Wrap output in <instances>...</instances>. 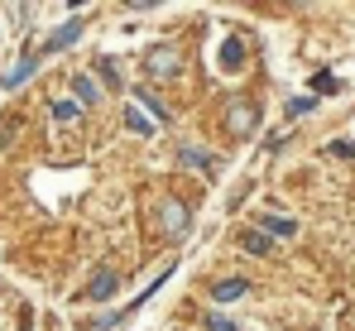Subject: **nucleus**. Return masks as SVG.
<instances>
[{
    "instance_id": "f257e3e1",
    "label": "nucleus",
    "mask_w": 355,
    "mask_h": 331,
    "mask_svg": "<svg viewBox=\"0 0 355 331\" xmlns=\"http://www.w3.org/2000/svg\"><path fill=\"white\" fill-rule=\"evenodd\" d=\"M116 293H120V274L116 269H96L92 283H87V298H92V303H111Z\"/></svg>"
},
{
    "instance_id": "f03ea898",
    "label": "nucleus",
    "mask_w": 355,
    "mask_h": 331,
    "mask_svg": "<svg viewBox=\"0 0 355 331\" xmlns=\"http://www.w3.org/2000/svg\"><path fill=\"white\" fill-rule=\"evenodd\" d=\"M159 226H164V235H182V230H187V207H182V202H178V197H168V202H164V207H159Z\"/></svg>"
},
{
    "instance_id": "7ed1b4c3",
    "label": "nucleus",
    "mask_w": 355,
    "mask_h": 331,
    "mask_svg": "<svg viewBox=\"0 0 355 331\" xmlns=\"http://www.w3.org/2000/svg\"><path fill=\"white\" fill-rule=\"evenodd\" d=\"M144 67H149V77L168 82V77H178V53H173V49H149Z\"/></svg>"
},
{
    "instance_id": "20e7f679",
    "label": "nucleus",
    "mask_w": 355,
    "mask_h": 331,
    "mask_svg": "<svg viewBox=\"0 0 355 331\" xmlns=\"http://www.w3.org/2000/svg\"><path fill=\"white\" fill-rule=\"evenodd\" d=\"M226 125H231L236 135H250V130L259 125V110H254V101H236V106L226 110Z\"/></svg>"
},
{
    "instance_id": "39448f33",
    "label": "nucleus",
    "mask_w": 355,
    "mask_h": 331,
    "mask_svg": "<svg viewBox=\"0 0 355 331\" xmlns=\"http://www.w3.org/2000/svg\"><path fill=\"white\" fill-rule=\"evenodd\" d=\"M77 39H82V19H67L62 29H53V34H49L44 53H58V49H67V44H77Z\"/></svg>"
},
{
    "instance_id": "423d86ee",
    "label": "nucleus",
    "mask_w": 355,
    "mask_h": 331,
    "mask_svg": "<svg viewBox=\"0 0 355 331\" xmlns=\"http://www.w3.org/2000/svg\"><path fill=\"white\" fill-rule=\"evenodd\" d=\"M34 67H39V58H34V53H24L19 62H15V67H10V72H5V92H15V87H24V82L34 77Z\"/></svg>"
},
{
    "instance_id": "0eeeda50",
    "label": "nucleus",
    "mask_w": 355,
    "mask_h": 331,
    "mask_svg": "<svg viewBox=\"0 0 355 331\" xmlns=\"http://www.w3.org/2000/svg\"><path fill=\"white\" fill-rule=\"evenodd\" d=\"M178 164H182V168H202V173H211V168H216V154H207V149H192V144H182V149H178Z\"/></svg>"
},
{
    "instance_id": "6e6552de",
    "label": "nucleus",
    "mask_w": 355,
    "mask_h": 331,
    "mask_svg": "<svg viewBox=\"0 0 355 331\" xmlns=\"http://www.w3.org/2000/svg\"><path fill=\"white\" fill-rule=\"evenodd\" d=\"M72 92H77V101H82V106L101 101V87H96V77H92V72H77V77H72Z\"/></svg>"
},
{
    "instance_id": "1a4fd4ad",
    "label": "nucleus",
    "mask_w": 355,
    "mask_h": 331,
    "mask_svg": "<svg viewBox=\"0 0 355 331\" xmlns=\"http://www.w3.org/2000/svg\"><path fill=\"white\" fill-rule=\"evenodd\" d=\"M245 293H250V283H245V278H221V283L211 288V298H216V303H236V298H245Z\"/></svg>"
},
{
    "instance_id": "9d476101",
    "label": "nucleus",
    "mask_w": 355,
    "mask_h": 331,
    "mask_svg": "<svg viewBox=\"0 0 355 331\" xmlns=\"http://www.w3.org/2000/svg\"><path fill=\"white\" fill-rule=\"evenodd\" d=\"M221 67H226V72L245 67V44H240V39H226V44H221Z\"/></svg>"
},
{
    "instance_id": "9b49d317",
    "label": "nucleus",
    "mask_w": 355,
    "mask_h": 331,
    "mask_svg": "<svg viewBox=\"0 0 355 331\" xmlns=\"http://www.w3.org/2000/svg\"><path fill=\"white\" fill-rule=\"evenodd\" d=\"M53 120H58V125H72V120H77V115H82V101H72V96H58V101H53Z\"/></svg>"
},
{
    "instance_id": "f8f14e48",
    "label": "nucleus",
    "mask_w": 355,
    "mask_h": 331,
    "mask_svg": "<svg viewBox=\"0 0 355 331\" xmlns=\"http://www.w3.org/2000/svg\"><path fill=\"white\" fill-rule=\"evenodd\" d=\"M240 245H245V255H269V250H274L264 230H245V235H240Z\"/></svg>"
},
{
    "instance_id": "ddd939ff",
    "label": "nucleus",
    "mask_w": 355,
    "mask_h": 331,
    "mask_svg": "<svg viewBox=\"0 0 355 331\" xmlns=\"http://www.w3.org/2000/svg\"><path fill=\"white\" fill-rule=\"evenodd\" d=\"M264 235H269V240H274V235H284V240H288V235H297V221H288V217H264Z\"/></svg>"
},
{
    "instance_id": "4468645a",
    "label": "nucleus",
    "mask_w": 355,
    "mask_h": 331,
    "mask_svg": "<svg viewBox=\"0 0 355 331\" xmlns=\"http://www.w3.org/2000/svg\"><path fill=\"white\" fill-rule=\"evenodd\" d=\"M125 125H130L135 135H149V130H154V125H149V120H144V115H139V110H135V106L125 110Z\"/></svg>"
},
{
    "instance_id": "2eb2a0df",
    "label": "nucleus",
    "mask_w": 355,
    "mask_h": 331,
    "mask_svg": "<svg viewBox=\"0 0 355 331\" xmlns=\"http://www.w3.org/2000/svg\"><path fill=\"white\" fill-rule=\"evenodd\" d=\"M135 101H144V106L154 110L159 120H168V106H159V96H154V92H135Z\"/></svg>"
},
{
    "instance_id": "dca6fc26",
    "label": "nucleus",
    "mask_w": 355,
    "mask_h": 331,
    "mask_svg": "<svg viewBox=\"0 0 355 331\" xmlns=\"http://www.w3.org/2000/svg\"><path fill=\"white\" fill-rule=\"evenodd\" d=\"M207 331H236V322H231V317H216V312H211V317H207Z\"/></svg>"
},
{
    "instance_id": "f3484780",
    "label": "nucleus",
    "mask_w": 355,
    "mask_h": 331,
    "mask_svg": "<svg viewBox=\"0 0 355 331\" xmlns=\"http://www.w3.org/2000/svg\"><path fill=\"white\" fill-rule=\"evenodd\" d=\"M96 67H101V77H106V82H111V87H120V77H116V67H111V58H101V62H96Z\"/></svg>"
},
{
    "instance_id": "a211bd4d",
    "label": "nucleus",
    "mask_w": 355,
    "mask_h": 331,
    "mask_svg": "<svg viewBox=\"0 0 355 331\" xmlns=\"http://www.w3.org/2000/svg\"><path fill=\"white\" fill-rule=\"evenodd\" d=\"M317 101H307V96H297V101H288V115H302V110H312Z\"/></svg>"
}]
</instances>
